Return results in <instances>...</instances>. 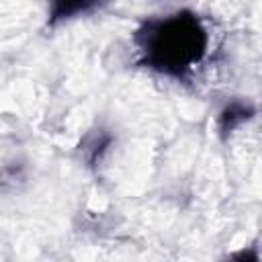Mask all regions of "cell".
<instances>
[{
  "instance_id": "cell-1",
  "label": "cell",
  "mask_w": 262,
  "mask_h": 262,
  "mask_svg": "<svg viewBox=\"0 0 262 262\" xmlns=\"http://www.w3.org/2000/svg\"><path fill=\"white\" fill-rule=\"evenodd\" d=\"M149 61L164 70H182L196 61L205 47V35L199 20L190 14H176L147 29L143 45Z\"/></svg>"
},
{
  "instance_id": "cell-2",
  "label": "cell",
  "mask_w": 262,
  "mask_h": 262,
  "mask_svg": "<svg viewBox=\"0 0 262 262\" xmlns=\"http://www.w3.org/2000/svg\"><path fill=\"white\" fill-rule=\"evenodd\" d=\"M237 262H256V256L254 254H242Z\"/></svg>"
}]
</instances>
